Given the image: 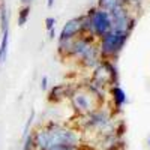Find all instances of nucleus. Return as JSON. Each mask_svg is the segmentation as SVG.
Instances as JSON below:
<instances>
[{
	"label": "nucleus",
	"mask_w": 150,
	"mask_h": 150,
	"mask_svg": "<svg viewBox=\"0 0 150 150\" xmlns=\"http://www.w3.org/2000/svg\"><path fill=\"white\" fill-rule=\"evenodd\" d=\"M112 93H114V99H116L117 105H122L125 101H126V96H125V92H123L122 89H119V87H116V89L112 90Z\"/></svg>",
	"instance_id": "423d86ee"
},
{
	"label": "nucleus",
	"mask_w": 150,
	"mask_h": 150,
	"mask_svg": "<svg viewBox=\"0 0 150 150\" xmlns=\"http://www.w3.org/2000/svg\"><path fill=\"white\" fill-rule=\"evenodd\" d=\"M149 146H150V138H149Z\"/></svg>",
	"instance_id": "9b49d317"
},
{
	"label": "nucleus",
	"mask_w": 150,
	"mask_h": 150,
	"mask_svg": "<svg viewBox=\"0 0 150 150\" xmlns=\"http://www.w3.org/2000/svg\"><path fill=\"white\" fill-rule=\"evenodd\" d=\"M33 141L36 150H54L62 146H78L80 138L74 131L60 126H48L47 129L38 131Z\"/></svg>",
	"instance_id": "f257e3e1"
},
{
	"label": "nucleus",
	"mask_w": 150,
	"mask_h": 150,
	"mask_svg": "<svg viewBox=\"0 0 150 150\" xmlns=\"http://www.w3.org/2000/svg\"><path fill=\"white\" fill-rule=\"evenodd\" d=\"M101 5L104 8L110 9V11H114L116 8L120 6V2H119V0H101Z\"/></svg>",
	"instance_id": "0eeeda50"
},
{
	"label": "nucleus",
	"mask_w": 150,
	"mask_h": 150,
	"mask_svg": "<svg viewBox=\"0 0 150 150\" xmlns=\"http://www.w3.org/2000/svg\"><path fill=\"white\" fill-rule=\"evenodd\" d=\"M23 150H36L33 137H27V140H26V143H24V149H23Z\"/></svg>",
	"instance_id": "6e6552de"
},
{
	"label": "nucleus",
	"mask_w": 150,
	"mask_h": 150,
	"mask_svg": "<svg viewBox=\"0 0 150 150\" xmlns=\"http://www.w3.org/2000/svg\"><path fill=\"white\" fill-rule=\"evenodd\" d=\"M23 2H24V3H29V2H30V0H23Z\"/></svg>",
	"instance_id": "9d476101"
},
{
	"label": "nucleus",
	"mask_w": 150,
	"mask_h": 150,
	"mask_svg": "<svg viewBox=\"0 0 150 150\" xmlns=\"http://www.w3.org/2000/svg\"><path fill=\"white\" fill-rule=\"evenodd\" d=\"M6 50H8V30L5 27V33H3V42H2V48H0V62H3L6 57Z\"/></svg>",
	"instance_id": "39448f33"
},
{
	"label": "nucleus",
	"mask_w": 150,
	"mask_h": 150,
	"mask_svg": "<svg viewBox=\"0 0 150 150\" xmlns=\"http://www.w3.org/2000/svg\"><path fill=\"white\" fill-rule=\"evenodd\" d=\"M92 26L95 29V32L98 35H107L111 29V17L108 12H104V11H98L95 12V15L92 18Z\"/></svg>",
	"instance_id": "7ed1b4c3"
},
{
	"label": "nucleus",
	"mask_w": 150,
	"mask_h": 150,
	"mask_svg": "<svg viewBox=\"0 0 150 150\" xmlns=\"http://www.w3.org/2000/svg\"><path fill=\"white\" fill-rule=\"evenodd\" d=\"M80 23H81V20H72V21H69L65 26L63 32H62V38H63V39H68V38L74 36L75 33L78 32V29L81 27Z\"/></svg>",
	"instance_id": "20e7f679"
},
{
	"label": "nucleus",
	"mask_w": 150,
	"mask_h": 150,
	"mask_svg": "<svg viewBox=\"0 0 150 150\" xmlns=\"http://www.w3.org/2000/svg\"><path fill=\"white\" fill-rule=\"evenodd\" d=\"M128 38V33L126 32H108L105 36H104V41H102V51L105 54H114L117 53L119 50L122 48V45L125 44Z\"/></svg>",
	"instance_id": "f03ea898"
},
{
	"label": "nucleus",
	"mask_w": 150,
	"mask_h": 150,
	"mask_svg": "<svg viewBox=\"0 0 150 150\" xmlns=\"http://www.w3.org/2000/svg\"><path fill=\"white\" fill-rule=\"evenodd\" d=\"M54 150H80L78 146H62V147H57Z\"/></svg>",
	"instance_id": "1a4fd4ad"
}]
</instances>
